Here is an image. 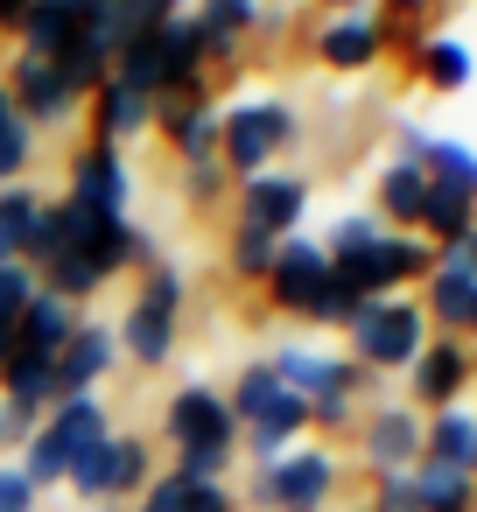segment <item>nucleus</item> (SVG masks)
Returning <instances> with one entry per match:
<instances>
[{"instance_id": "nucleus-1", "label": "nucleus", "mask_w": 477, "mask_h": 512, "mask_svg": "<svg viewBox=\"0 0 477 512\" xmlns=\"http://www.w3.org/2000/svg\"><path fill=\"white\" fill-rule=\"evenodd\" d=\"M267 295H274V309H288V316H302V323H337V330L365 309V302H351V295H344V281L330 274V253H323L309 232H295V239H281V246H274Z\"/></svg>"}, {"instance_id": "nucleus-2", "label": "nucleus", "mask_w": 477, "mask_h": 512, "mask_svg": "<svg viewBox=\"0 0 477 512\" xmlns=\"http://www.w3.org/2000/svg\"><path fill=\"white\" fill-rule=\"evenodd\" d=\"M169 442H176V470L183 477H204V484H225V463L239 456V421L225 407L218 386H176L169 400Z\"/></svg>"}, {"instance_id": "nucleus-3", "label": "nucleus", "mask_w": 477, "mask_h": 512, "mask_svg": "<svg viewBox=\"0 0 477 512\" xmlns=\"http://www.w3.org/2000/svg\"><path fill=\"white\" fill-rule=\"evenodd\" d=\"M183 295H190V274L176 260H155L141 267V288L127 302V316L113 323V344L134 358V365H169L176 358V316H183Z\"/></svg>"}, {"instance_id": "nucleus-4", "label": "nucleus", "mask_w": 477, "mask_h": 512, "mask_svg": "<svg viewBox=\"0 0 477 512\" xmlns=\"http://www.w3.org/2000/svg\"><path fill=\"white\" fill-rule=\"evenodd\" d=\"M106 435H113L106 400H99V393H71V400H57V407L43 414V428L22 442V477H29L36 491H43V484H64V470H71L78 456H92Z\"/></svg>"}, {"instance_id": "nucleus-5", "label": "nucleus", "mask_w": 477, "mask_h": 512, "mask_svg": "<svg viewBox=\"0 0 477 512\" xmlns=\"http://www.w3.org/2000/svg\"><path fill=\"white\" fill-rule=\"evenodd\" d=\"M344 358L372 379V372H407L414 358H421V344H428V316H421V302H407V295H386V302H365L351 323H344Z\"/></svg>"}, {"instance_id": "nucleus-6", "label": "nucleus", "mask_w": 477, "mask_h": 512, "mask_svg": "<svg viewBox=\"0 0 477 512\" xmlns=\"http://www.w3.org/2000/svg\"><path fill=\"white\" fill-rule=\"evenodd\" d=\"M295 134H302V120H295V106H288V99L225 106V120H218V169H225L232 183L267 176V169H274V155H281V148H295Z\"/></svg>"}, {"instance_id": "nucleus-7", "label": "nucleus", "mask_w": 477, "mask_h": 512, "mask_svg": "<svg viewBox=\"0 0 477 512\" xmlns=\"http://www.w3.org/2000/svg\"><path fill=\"white\" fill-rule=\"evenodd\" d=\"M428 267H435V246H428L421 232H386V239L365 246L358 260H330V274L344 281L351 302H386L393 288L428 281Z\"/></svg>"}, {"instance_id": "nucleus-8", "label": "nucleus", "mask_w": 477, "mask_h": 512, "mask_svg": "<svg viewBox=\"0 0 477 512\" xmlns=\"http://www.w3.org/2000/svg\"><path fill=\"white\" fill-rule=\"evenodd\" d=\"M330 491H337V456L316 449V442L288 449L281 463H267V470L253 477V505H260V512H323Z\"/></svg>"}, {"instance_id": "nucleus-9", "label": "nucleus", "mask_w": 477, "mask_h": 512, "mask_svg": "<svg viewBox=\"0 0 477 512\" xmlns=\"http://www.w3.org/2000/svg\"><path fill=\"white\" fill-rule=\"evenodd\" d=\"M148 477H155V463H148V442L141 435H106L92 456H78L71 470H64V484L78 491V498H134V491H148Z\"/></svg>"}, {"instance_id": "nucleus-10", "label": "nucleus", "mask_w": 477, "mask_h": 512, "mask_svg": "<svg viewBox=\"0 0 477 512\" xmlns=\"http://www.w3.org/2000/svg\"><path fill=\"white\" fill-rule=\"evenodd\" d=\"M64 204L99 211V218H127V204H134V169H127V155L106 148V141L78 148V155H71V190H64Z\"/></svg>"}, {"instance_id": "nucleus-11", "label": "nucleus", "mask_w": 477, "mask_h": 512, "mask_svg": "<svg viewBox=\"0 0 477 512\" xmlns=\"http://www.w3.org/2000/svg\"><path fill=\"white\" fill-rule=\"evenodd\" d=\"M8 85V99H15V113L29 120V127H71L78 113H85V99L57 78V64H43V57H15V71L0 78Z\"/></svg>"}, {"instance_id": "nucleus-12", "label": "nucleus", "mask_w": 477, "mask_h": 512, "mask_svg": "<svg viewBox=\"0 0 477 512\" xmlns=\"http://www.w3.org/2000/svg\"><path fill=\"white\" fill-rule=\"evenodd\" d=\"M302 211H309V176L267 169V176H246V183H239V225H253V232H267V239H295Z\"/></svg>"}, {"instance_id": "nucleus-13", "label": "nucleus", "mask_w": 477, "mask_h": 512, "mask_svg": "<svg viewBox=\"0 0 477 512\" xmlns=\"http://www.w3.org/2000/svg\"><path fill=\"white\" fill-rule=\"evenodd\" d=\"M407 379H414V407H428V414L456 407L463 386H470V344L463 337H428L421 358L407 365Z\"/></svg>"}, {"instance_id": "nucleus-14", "label": "nucleus", "mask_w": 477, "mask_h": 512, "mask_svg": "<svg viewBox=\"0 0 477 512\" xmlns=\"http://www.w3.org/2000/svg\"><path fill=\"white\" fill-rule=\"evenodd\" d=\"M218 120H225V106H211V92H176V99H155V127L176 141V155H183V162L218 155Z\"/></svg>"}, {"instance_id": "nucleus-15", "label": "nucleus", "mask_w": 477, "mask_h": 512, "mask_svg": "<svg viewBox=\"0 0 477 512\" xmlns=\"http://www.w3.org/2000/svg\"><path fill=\"white\" fill-rule=\"evenodd\" d=\"M358 449H365V463H372L379 477H386V470H414V463H421V414H414L407 400H386V407L365 421Z\"/></svg>"}, {"instance_id": "nucleus-16", "label": "nucleus", "mask_w": 477, "mask_h": 512, "mask_svg": "<svg viewBox=\"0 0 477 512\" xmlns=\"http://www.w3.org/2000/svg\"><path fill=\"white\" fill-rule=\"evenodd\" d=\"M113 358H120V344H113V323H78V330H71V344L57 351V400H71V393H92V386L113 372Z\"/></svg>"}, {"instance_id": "nucleus-17", "label": "nucleus", "mask_w": 477, "mask_h": 512, "mask_svg": "<svg viewBox=\"0 0 477 512\" xmlns=\"http://www.w3.org/2000/svg\"><path fill=\"white\" fill-rule=\"evenodd\" d=\"M92 141H106V148H127L134 134H148L155 127V99L148 92H134V85H120V78H106L99 92H92Z\"/></svg>"}, {"instance_id": "nucleus-18", "label": "nucleus", "mask_w": 477, "mask_h": 512, "mask_svg": "<svg viewBox=\"0 0 477 512\" xmlns=\"http://www.w3.org/2000/svg\"><path fill=\"white\" fill-rule=\"evenodd\" d=\"M379 50H386V22L379 15H337L316 36V57L330 71H365V64H379Z\"/></svg>"}, {"instance_id": "nucleus-19", "label": "nucleus", "mask_w": 477, "mask_h": 512, "mask_svg": "<svg viewBox=\"0 0 477 512\" xmlns=\"http://www.w3.org/2000/svg\"><path fill=\"white\" fill-rule=\"evenodd\" d=\"M85 316L71 309V302H57V295H43L36 288V302L15 316V351H29V358H50L57 365V351L71 344V330H78Z\"/></svg>"}, {"instance_id": "nucleus-20", "label": "nucleus", "mask_w": 477, "mask_h": 512, "mask_svg": "<svg viewBox=\"0 0 477 512\" xmlns=\"http://www.w3.org/2000/svg\"><path fill=\"white\" fill-rule=\"evenodd\" d=\"M470 456H477V414L442 407V414L421 421V463H442V470H463L470 477Z\"/></svg>"}, {"instance_id": "nucleus-21", "label": "nucleus", "mask_w": 477, "mask_h": 512, "mask_svg": "<svg viewBox=\"0 0 477 512\" xmlns=\"http://www.w3.org/2000/svg\"><path fill=\"white\" fill-rule=\"evenodd\" d=\"M0 400L43 421L57 407V365L50 358H29V351H8V365H0Z\"/></svg>"}, {"instance_id": "nucleus-22", "label": "nucleus", "mask_w": 477, "mask_h": 512, "mask_svg": "<svg viewBox=\"0 0 477 512\" xmlns=\"http://www.w3.org/2000/svg\"><path fill=\"white\" fill-rule=\"evenodd\" d=\"M421 204H428L421 162H386V169H379V225H386V232H414V225H421Z\"/></svg>"}, {"instance_id": "nucleus-23", "label": "nucleus", "mask_w": 477, "mask_h": 512, "mask_svg": "<svg viewBox=\"0 0 477 512\" xmlns=\"http://www.w3.org/2000/svg\"><path fill=\"white\" fill-rule=\"evenodd\" d=\"M50 64H57V78H64L78 99H92V92L113 78V43H106L99 29H78V36H71V43H64Z\"/></svg>"}, {"instance_id": "nucleus-24", "label": "nucleus", "mask_w": 477, "mask_h": 512, "mask_svg": "<svg viewBox=\"0 0 477 512\" xmlns=\"http://www.w3.org/2000/svg\"><path fill=\"white\" fill-rule=\"evenodd\" d=\"M43 225V197L29 183H0V260H22Z\"/></svg>"}, {"instance_id": "nucleus-25", "label": "nucleus", "mask_w": 477, "mask_h": 512, "mask_svg": "<svg viewBox=\"0 0 477 512\" xmlns=\"http://www.w3.org/2000/svg\"><path fill=\"white\" fill-rule=\"evenodd\" d=\"M183 15V0H113V15L99 22V36L120 50V43H134V36H155L162 22H176Z\"/></svg>"}, {"instance_id": "nucleus-26", "label": "nucleus", "mask_w": 477, "mask_h": 512, "mask_svg": "<svg viewBox=\"0 0 477 512\" xmlns=\"http://www.w3.org/2000/svg\"><path fill=\"white\" fill-rule=\"evenodd\" d=\"M414 71H421V85H435V92H463V85H470V50H463L456 36H428V43H414Z\"/></svg>"}, {"instance_id": "nucleus-27", "label": "nucleus", "mask_w": 477, "mask_h": 512, "mask_svg": "<svg viewBox=\"0 0 477 512\" xmlns=\"http://www.w3.org/2000/svg\"><path fill=\"white\" fill-rule=\"evenodd\" d=\"M414 498H421V512H477V484L442 463H414Z\"/></svg>"}, {"instance_id": "nucleus-28", "label": "nucleus", "mask_w": 477, "mask_h": 512, "mask_svg": "<svg viewBox=\"0 0 477 512\" xmlns=\"http://www.w3.org/2000/svg\"><path fill=\"white\" fill-rule=\"evenodd\" d=\"M15 36H22V57H43V64H50V57H57V50L78 36V22H71V8H64V0H36V8H29V22H22Z\"/></svg>"}, {"instance_id": "nucleus-29", "label": "nucleus", "mask_w": 477, "mask_h": 512, "mask_svg": "<svg viewBox=\"0 0 477 512\" xmlns=\"http://www.w3.org/2000/svg\"><path fill=\"white\" fill-rule=\"evenodd\" d=\"M470 225H477V197L428 183V204H421V225H414V232H428V246H442V239H456V232H470Z\"/></svg>"}, {"instance_id": "nucleus-30", "label": "nucleus", "mask_w": 477, "mask_h": 512, "mask_svg": "<svg viewBox=\"0 0 477 512\" xmlns=\"http://www.w3.org/2000/svg\"><path fill=\"white\" fill-rule=\"evenodd\" d=\"M421 176H428L435 190L477 197V155H470L463 141H428V148H421Z\"/></svg>"}, {"instance_id": "nucleus-31", "label": "nucleus", "mask_w": 477, "mask_h": 512, "mask_svg": "<svg viewBox=\"0 0 477 512\" xmlns=\"http://www.w3.org/2000/svg\"><path fill=\"white\" fill-rule=\"evenodd\" d=\"M386 239V225H379V211H351V218H337L330 225V239H316L330 260H358L365 246H379Z\"/></svg>"}, {"instance_id": "nucleus-32", "label": "nucleus", "mask_w": 477, "mask_h": 512, "mask_svg": "<svg viewBox=\"0 0 477 512\" xmlns=\"http://www.w3.org/2000/svg\"><path fill=\"white\" fill-rule=\"evenodd\" d=\"M197 22L246 43V29H260V0H197Z\"/></svg>"}, {"instance_id": "nucleus-33", "label": "nucleus", "mask_w": 477, "mask_h": 512, "mask_svg": "<svg viewBox=\"0 0 477 512\" xmlns=\"http://www.w3.org/2000/svg\"><path fill=\"white\" fill-rule=\"evenodd\" d=\"M274 246H281V239H267V232H253V225H239V232H232V274H246V281H267V267H274Z\"/></svg>"}, {"instance_id": "nucleus-34", "label": "nucleus", "mask_w": 477, "mask_h": 512, "mask_svg": "<svg viewBox=\"0 0 477 512\" xmlns=\"http://www.w3.org/2000/svg\"><path fill=\"white\" fill-rule=\"evenodd\" d=\"M36 302V274L22 267V260H0V323L15 330V316Z\"/></svg>"}, {"instance_id": "nucleus-35", "label": "nucleus", "mask_w": 477, "mask_h": 512, "mask_svg": "<svg viewBox=\"0 0 477 512\" xmlns=\"http://www.w3.org/2000/svg\"><path fill=\"white\" fill-rule=\"evenodd\" d=\"M428 274H449V281H477V225L470 232H456V239H442L435 246V267Z\"/></svg>"}, {"instance_id": "nucleus-36", "label": "nucleus", "mask_w": 477, "mask_h": 512, "mask_svg": "<svg viewBox=\"0 0 477 512\" xmlns=\"http://www.w3.org/2000/svg\"><path fill=\"white\" fill-rule=\"evenodd\" d=\"M183 190H190V204H218V197H225V169H218V155L183 162Z\"/></svg>"}, {"instance_id": "nucleus-37", "label": "nucleus", "mask_w": 477, "mask_h": 512, "mask_svg": "<svg viewBox=\"0 0 477 512\" xmlns=\"http://www.w3.org/2000/svg\"><path fill=\"white\" fill-rule=\"evenodd\" d=\"M365 512H421V498H414V470H386V477H379V498H372Z\"/></svg>"}, {"instance_id": "nucleus-38", "label": "nucleus", "mask_w": 477, "mask_h": 512, "mask_svg": "<svg viewBox=\"0 0 477 512\" xmlns=\"http://www.w3.org/2000/svg\"><path fill=\"white\" fill-rule=\"evenodd\" d=\"M176 512H239V505H232V491H225V484L183 477V498H176Z\"/></svg>"}, {"instance_id": "nucleus-39", "label": "nucleus", "mask_w": 477, "mask_h": 512, "mask_svg": "<svg viewBox=\"0 0 477 512\" xmlns=\"http://www.w3.org/2000/svg\"><path fill=\"white\" fill-rule=\"evenodd\" d=\"M0 512H36V484L22 477V463L0 470Z\"/></svg>"}, {"instance_id": "nucleus-40", "label": "nucleus", "mask_w": 477, "mask_h": 512, "mask_svg": "<svg viewBox=\"0 0 477 512\" xmlns=\"http://www.w3.org/2000/svg\"><path fill=\"white\" fill-rule=\"evenodd\" d=\"M36 428H43L36 414H22V407H8V400H0V449H22Z\"/></svg>"}, {"instance_id": "nucleus-41", "label": "nucleus", "mask_w": 477, "mask_h": 512, "mask_svg": "<svg viewBox=\"0 0 477 512\" xmlns=\"http://www.w3.org/2000/svg\"><path fill=\"white\" fill-rule=\"evenodd\" d=\"M64 8H71V22H78V29H99V22L113 15V0H64Z\"/></svg>"}, {"instance_id": "nucleus-42", "label": "nucleus", "mask_w": 477, "mask_h": 512, "mask_svg": "<svg viewBox=\"0 0 477 512\" xmlns=\"http://www.w3.org/2000/svg\"><path fill=\"white\" fill-rule=\"evenodd\" d=\"M29 8H36V0H0V29H8V36H15V29L29 22Z\"/></svg>"}, {"instance_id": "nucleus-43", "label": "nucleus", "mask_w": 477, "mask_h": 512, "mask_svg": "<svg viewBox=\"0 0 477 512\" xmlns=\"http://www.w3.org/2000/svg\"><path fill=\"white\" fill-rule=\"evenodd\" d=\"M323 8H337V15H372V0H323Z\"/></svg>"}, {"instance_id": "nucleus-44", "label": "nucleus", "mask_w": 477, "mask_h": 512, "mask_svg": "<svg viewBox=\"0 0 477 512\" xmlns=\"http://www.w3.org/2000/svg\"><path fill=\"white\" fill-rule=\"evenodd\" d=\"M8 351H15V330H8V323H0V365H8Z\"/></svg>"}, {"instance_id": "nucleus-45", "label": "nucleus", "mask_w": 477, "mask_h": 512, "mask_svg": "<svg viewBox=\"0 0 477 512\" xmlns=\"http://www.w3.org/2000/svg\"><path fill=\"white\" fill-rule=\"evenodd\" d=\"M400 8H407V15H421V8H428V0H400Z\"/></svg>"}, {"instance_id": "nucleus-46", "label": "nucleus", "mask_w": 477, "mask_h": 512, "mask_svg": "<svg viewBox=\"0 0 477 512\" xmlns=\"http://www.w3.org/2000/svg\"><path fill=\"white\" fill-rule=\"evenodd\" d=\"M463 330H470V337H477V302H470V323H463Z\"/></svg>"}, {"instance_id": "nucleus-47", "label": "nucleus", "mask_w": 477, "mask_h": 512, "mask_svg": "<svg viewBox=\"0 0 477 512\" xmlns=\"http://www.w3.org/2000/svg\"><path fill=\"white\" fill-rule=\"evenodd\" d=\"M470 484H477V456H470Z\"/></svg>"}, {"instance_id": "nucleus-48", "label": "nucleus", "mask_w": 477, "mask_h": 512, "mask_svg": "<svg viewBox=\"0 0 477 512\" xmlns=\"http://www.w3.org/2000/svg\"><path fill=\"white\" fill-rule=\"evenodd\" d=\"M358 512H365V505H358Z\"/></svg>"}]
</instances>
